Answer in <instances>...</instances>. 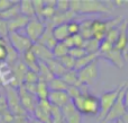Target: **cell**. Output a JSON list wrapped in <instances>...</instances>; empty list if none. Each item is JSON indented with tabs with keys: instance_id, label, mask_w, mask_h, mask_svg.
<instances>
[{
	"instance_id": "cell-1",
	"label": "cell",
	"mask_w": 128,
	"mask_h": 123,
	"mask_svg": "<svg viewBox=\"0 0 128 123\" xmlns=\"http://www.w3.org/2000/svg\"><path fill=\"white\" fill-rule=\"evenodd\" d=\"M72 103L78 112L84 116H97L100 113V99L98 96L86 93L72 99Z\"/></svg>"
},
{
	"instance_id": "cell-2",
	"label": "cell",
	"mask_w": 128,
	"mask_h": 123,
	"mask_svg": "<svg viewBox=\"0 0 128 123\" xmlns=\"http://www.w3.org/2000/svg\"><path fill=\"white\" fill-rule=\"evenodd\" d=\"M110 9L104 5V2L96 0H84V1H71V11L74 14H96V13H108Z\"/></svg>"
},
{
	"instance_id": "cell-3",
	"label": "cell",
	"mask_w": 128,
	"mask_h": 123,
	"mask_svg": "<svg viewBox=\"0 0 128 123\" xmlns=\"http://www.w3.org/2000/svg\"><path fill=\"white\" fill-rule=\"evenodd\" d=\"M125 83H122V85L117 86L115 89L109 90V92H106L99 97L100 99V113L98 115V122L101 123L106 119V116L108 115L109 111L111 110V107L114 106V104L116 103L118 96H119L122 89L124 88Z\"/></svg>"
},
{
	"instance_id": "cell-4",
	"label": "cell",
	"mask_w": 128,
	"mask_h": 123,
	"mask_svg": "<svg viewBox=\"0 0 128 123\" xmlns=\"http://www.w3.org/2000/svg\"><path fill=\"white\" fill-rule=\"evenodd\" d=\"M8 42H9V45H10L18 54H24L26 51L30 50L34 44V43L25 35L24 31L9 32Z\"/></svg>"
},
{
	"instance_id": "cell-5",
	"label": "cell",
	"mask_w": 128,
	"mask_h": 123,
	"mask_svg": "<svg viewBox=\"0 0 128 123\" xmlns=\"http://www.w3.org/2000/svg\"><path fill=\"white\" fill-rule=\"evenodd\" d=\"M99 66H98V60L89 63L88 66L83 67L82 69L78 70V76L79 80L82 85L84 86H92L99 78Z\"/></svg>"
},
{
	"instance_id": "cell-6",
	"label": "cell",
	"mask_w": 128,
	"mask_h": 123,
	"mask_svg": "<svg viewBox=\"0 0 128 123\" xmlns=\"http://www.w3.org/2000/svg\"><path fill=\"white\" fill-rule=\"evenodd\" d=\"M45 29H46V24L44 23V20L34 17L29 19L28 24L24 29V33L33 43H37L43 36Z\"/></svg>"
},
{
	"instance_id": "cell-7",
	"label": "cell",
	"mask_w": 128,
	"mask_h": 123,
	"mask_svg": "<svg viewBox=\"0 0 128 123\" xmlns=\"http://www.w3.org/2000/svg\"><path fill=\"white\" fill-rule=\"evenodd\" d=\"M127 84H128V80L125 81V86L122 89V92H120V94H119V96H118L116 103L114 104V106L111 107V110L109 111V113L106 116V119H104L101 123L115 122V121H117V120L122 119V117L126 114L127 110H126V106H125V103H124V90H125V88H126Z\"/></svg>"
},
{
	"instance_id": "cell-8",
	"label": "cell",
	"mask_w": 128,
	"mask_h": 123,
	"mask_svg": "<svg viewBox=\"0 0 128 123\" xmlns=\"http://www.w3.org/2000/svg\"><path fill=\"white\" fill-rule=\"evenodd\" d=\"M18 95H19L20 105L24 108V111H27V112H30V113L35 112V108H36V106H37L38 102H40V101L35 102V99L37 98L36 95H33L29 92H27V90L25 89L24 85L19 86V88H18Z\"/></svg>"
},
{
	"instance_id": "cell-9",
	"label": "cell",
	"mask_w": 128,
	"mask_h": 123,
	"mask_svg": "<svg viewBox=\"0 0 128 123\" xmlns=\"http://www.w3.org/2000/svg\"><path fill=\"white\" fill-rule=\"evenodd\" d=\"M127 47H128V20H124L119 25V35L116 41L114 49L122 52L125 58L127 59Z\"/></svg>"
},
{
	"instance_id": "cell-10",
	"label": "cell",
	"mask_w": 128,
	"mask_h": 123,
	"mask_svg": "<svg viewBox=\"0 0 128 123\" xmlns=\"http://www.w3.org/2000/svg\"><path fill=\"white\" fill-rule=\"evenodd\" d=\"M108 31V24H107L106 20H92V24H91V36H92V38L97 40L98 42H102L106 38Z\"/></svg>"
},
{
	"instance_id": "cell-11",
	"label": "cell",
	"mask_w": 128,
	"mask_h": 123,
	"mask_svg": "<svg viewBox=\"0 0 128 123\" xmlns=\"http://www.w3.org/2000/svg\"><path fill=\"white\" fill-rule=\"evenodd\" d=\"M61 112H62L63 123H82V115L74 107L72 101L63 108H61Z\"/></svg>"
},
{
	"instance_id": "cell-12",
	"label": "cell",
	"mask_w": 128,
	"mask_h": 123,
	"mask_svg": "<svg viewBox=\"0 0 128 123\" xmlns=\"http://www.w3.org/2000/svg\"><path fill=\"white\" fill-rule=\"evenodd\" d=\"M47 102L51 104L53 107L56 108H63L71 102L70 96L66 92H50Z\"/></svg>"
},
{
	"instance_id": "cell-13",
	"label": "cell",
	"mask_w": 128,
	"mask_h": 123,
	"mask_svg": "<svg viewBox=\"0 0 128 123\" xmlns=\"http://www.w3.org/2000/svg\"><path fill=\"white\" fill-rule=\"evenodd\" d=\"M32 51L34 52V54L36 55V58L42 62H47L51 59H53V52L50 49H47L46 46L42 45L40 43H34L32 46Z\"/></svg>"
},
{
	"instance_id": "cell-14",
	"label": "cell",
	"mask_w": 128,
	"mask_h": 123,
	"mask_svg": "<svg viewBox=\"0 0 128 123\" xmlns=\"http://www.w3.org/2000/svg\"><path fill=\"white\" fill-rule=\"evenodd\" d=\"M29 18L25 17L24 15L19 14L18 16L14 17L12 19L8 20V27L9 32H22L25 29L26 25L28 24Z\"/></svg>"
},
{
	"instance_id": "cell-15",
	"label": "cell",
	"mask_w": 128,
	"mask_h": 123,
	"mask_svg": "<svg viewBox=\"0 0 128 123\" xmlns=\"http://www.w3.org/2000/svg\"><path fill=\"white\" fill-rule=\"evenodd\" d=\"M22 62H24V65L26 66L28 70H32V71H35L38 74V70H40V60L36 58V55L32 51V49L26 51L22 54Z\"/></svg>"
},
{
	"instance_id": "cell-16",
	"label": "cell",
	"mask_w": 128,
	"mask_h": 123,
	"mask_svg": "<svg viewBox=\"0 0 128 123\" xmlns=\"http://www.w3.org/2000/svg\"><path fill=\"white\" fill-rule=\"evenodd\" d=\"M52 29H53V26H52V25H46V29H45L44 34H43V36L40 37V40L37 42V43H40L42 45H44V46H46L47 49H50L51 51L58 43V41L54 38L53 33H52Z\"/></svg>"
},
{
	"instance_id": "cell-17",
	"label": "cell",
	"mask_w": 128,
	"mask_h": 123,
	"mask_svg": "<svg viewBox=\"0 0 128 123\" xmlns=\"http://www.w3.org/2000/svg\"><path fill=\"white\" fill-rule=\"evenodd\" d=\"M101 56H104V59L109 60L111 63H112V65H115L116 67H118V68H122V67H124L125 60H126L124 53H122V52H120V51H118V50H116V49H112L111 51H109L108 53L104 54V55H101Z\"/></svg>"
},
{
	"instance_id": "cell-18",
	"label": "cell",
	"mask_w": 128,
	"mask_h": 123,
	"mask_svg": "<svg viewBox=\"0 0 128 123\" xmlns=\"http://www.w3.org/2000/svg\"><path fill=\"white\" fill-rule=\"evenodd\" d=\"M52 33H53L54 38L58 42H63L68 36H71L68 31V23H64V24H60V25H54L53 29H52Z\"/></svg>"
},
{
	"instance_id": "cell-19",
	"label": "cell",
	"mask_w": 128,
	"mask_h": 123,
	"mask_svg": "<svg viewBox=\"0 0 128 123\" xmlns=\"http://www.w3.org/2000/svg\"><path fill=\"white\" fill-rule=\"evenodd\" d=\"M46 65H47V67H48V69L51 70V72L53 74L54 77L61 78V77L68 71V70L62 66V63L58 61V59H55V58L51 59L50 61L46 62Z\"/></svg>"
},
{
	"instance_id": "cell-20",
	"label": "cell",
	"mask_w": 128,
	"mask_h": 123,
	"mask_svg": "<svg viewBox=\"0 0 128 123\" xmlns=\"http://www.w3.org/2000/svg\"><path fill=\"white\" fill-rule=\"evenodd\" d=\"M19 9L20 14L24 15L27 18H34L36 17L35 14V8H34V4L32 0H22L19 1Z\"/></svg>"
},
{
	"instance_id": "cell-21",
	"label": "cell",
	"mask_w": 128,
	"mask_h": 123,
	"mask_svg": "<svg viewBox=\"0 0 128 123\" xmlns=\"http://www.w3.org/2000/svg\"><path fill=\"white\" fill-rule=\"evenodd\" d=\"M61 78L65 81V84L68 86H75V87H81L82 86V84L79 80L76 70H68Z\"/></svg>"
},
{
	"instance_id": "cell-22",
	"label": "cell",
	"mask_w": 128,
	"mask_h": 123,
	"mask_svg": "<svg viewBox=\"0 0 128 123\" xmlns=\"http://www.w3.org/2000/svg\"><path fill=\"white\" fill-rule=\"evenodd\" d=\"M48 94H50L48 84L40 80L37 83V85H36V97L38 98V101H47Z\"/></svg>"
},
{
	"instance_id": "cell-23",
	"label": "cell",
	"mask_w": 128,
	"mask_h": 123,
	"mask_svg": "<svg viewBox=\"0 0 128 123\" xmlns=\"http://www.w3.org/2000/svg\"><path fill=\"white\" fill-rule=\"evenodd\" d=\"M50 92H66L68 86L65 84V81L62 78L54 77L51 81L48 83Z\"/></svg>"
},
{
	"instance_id": "cell-24",
	"label": "cell",
	"mask_w": 128,
	"mask_h": 123,
	"mask_svg": "<svg viewBox=\"0 0 128 123\" xmlns=\"http://www.w3.org/2000/svg\"><path fill=\"white\" fill-rule=\"evenodd\" d=\"M99 47H100V42H98L94 38H89V40L84 41L83 49L88 54H96L99 53Z\"/></svg>"
},
{
	"instance_id": "cell-25",
	"label": "cell",
	"mask_w": 128,
	"mask_h": 123,
	"mask_svg": "<svg viewBox=\"0 0 128 123\" xmlns=\"http://www.w3.org/2000/svg\"><path fill=\"white\" fill-rule=\"evenodd\" d=\"M91 24H92V20L90 19L83 20L82 23H80V35L84 40L92 38V36H91Z\"/></svg>"
},
{
	"instance_id": "cell-26",
	"label": "cell",
	"mask_w": 128,
	"mask_h": 123,
	"mask_svg": "<svg viewBox=\"0 0 128 123\" xmlns=\"http://www.w3.org/2000/svg\"><path fill=\"white\" fill-rule=\"evenodd\" d=\"M68 51H70V49H68L63 42H58V44L55 45V47L52 50V52H53V56L55 59H61V58H63V56L68 55Z\"/></svg>"
},
{
	"instance_id": "cell-27",
	"label": "cell",
	"mask_w": 128,
	"mask_h": 123,
	"mask_svg": "<svg viewBox=\"0 0 128 123\" xmlns=\"http://www.w3.org/2000/svg\"><path fill=\"white\" fill-rule=\"evenodd\" d=\"M9 55V46L7 44V41L0 40V65L7 62Z\"/></svg>"
},
{
	"instance_id": "cell-28",
	"label": "cell",
	"mask_w": 128,
	"mask_h": 123,
	"mask_svg": "<svg viewBox=\"0 0 128 123\" xmlns=\"http://www.w3.org/2000/svg\"><path fill=\"white\" fill-rule=\"evenodd\" d=\"M40 81V76L37 72L28 70L24 77V84H32V85H36Z\"/></svg>"
},
{
	"instance_id": "cell-29",
	"label": "cell",
	"mask_w": 128,
	"mask_h": 123,
	"mask_svg": "<svg viewBox=\"0 0 128 123\" xmlns=\"http://www.w3.org/2000/svg\"><path fill=\"white\" fill-rule=\"evenodd\" d=\"M58 61L62 63V66L65 68L66 70H74V68H75V60L71 55H68H68H65V56H63V58L58 59Z\"/></svg>"
},
{
	"instance_id": "cell-30",
	"label": "cell",
	"mask_w": 128,
	"mask_h": 123,
	"mask_svg": "<svg viewBox=\"0 0 128 123\" xmlns=\"http://www.w3.org/2000/svg\"><path fill=\"white\" fill-rule=\"evenodd\" d=\"M86 54L88 53L86 52V50H84L83 47H72V49H70V51H68V55L72 56L75 61L82 59L84 55H86Z\"/></svg>"
},
{
	"instance_id": "cell-31",
	"label": "cell",
	"mask_w": 128,
	"mask_h": 123,
	"mask_svg": "<svg viewBox=\"0 0 128 123\" xmlns=\"http://www.w3.org/2000/svg\"><path fill=\"white\" fill-rule=\"evenodd\" d=\"M55 8L58 13H68L71 10V1L70 0H58Z\"/></svg>"
},
{
	"instance_id": "cell-32",
	"label": "cell",
	"mask_w": 128,
	"mask_h": 123,
	"mask_svg": "<svg viewBox=\"0 0 128 123\" xmlns=\"http://www.w3.org/2000/svg\"><path fill=\"white\" fill-rule=\"evenodd\" d=\"M68 31L71 36H74L80 34V23L72 19L68 23Z\"/></svg>"
},
{
	"instance_id": "cell-33",
	"label": "cell",
	"mask_w": 128,
	"mask_h": 123,
	"mask_svg": "<svg viewBox=\"0 0 128 123\" xmlns=\"http://www.w3.org/2000/svg\"><path fill=\"white\" fill-rule=\"evenodd\" d=\"M9 35V27H8V22L4 19L0 18V40H8Z\"/></svg>"
},
{
	"instance_id": "cell-34",
	"label": "cell",
	"mask_w": 128,
	"mask_h": 123,
	"mask_svg": "<svg viewBox=\"0 0 128 123\" xmlns=\"http://www.w3.org/2000/svg\"><path fill=\"white\" fill-rule=\"evenodd\" d=\"M15 4H17V1H12V0H0V14L7 11Z\"/></svg>"
},
{
	"instance_id": "cell-35",
	"label": "cell",
	"mask_w": 128,
	"mask_h": 123,
	"mask_svg": "<svg viewBox=\"0 0 128 123\" xmlns=\"http://www.w3.org/2000/svg\"><path fill=\"white\" fill-rule=\"evenodd\" d=\"M73 40H74V47H83L84 45V38L82 37L80 34L73 36Z\"/></svg>"
},
{
	"instance_id": "cell-36",
	"label": "cell",
	"mask_w": 128,
	"mask_h": 123,
	"mask_svg": "<svg viewBox=\"0 0 128 123\" xmlns=\"http://www.w3.org/2000/svg\"><path fill=\"white\" fill-rule=\"evenodd\" d=\"M120 120H122L124 123H128V112H126V114H125Z\"/></svg>"
},
{
	"instance_id": "cell-37",
	"label": "cell",
	"mask_w": 128,
	"mask_h": 123,
	"mask_svg": "<svg viewBox=\"0 0 128 123\" xmlns=\"http://www.w3.org/2000/svg\"><path fill=\"white\" fill-rule=\"evenodd\" d=\"M115 123H124V122H122V120H120V119H119V120H117V121H115Z\"/></svg>"
},
{
	"instance_id": "cell-38",
	"label": "cell",
	"mask_w": 128,
	"mask_h": 123,
	"mask_svg": "<svg viewBox=\"0 0 128 123\" xmlns=\"http://www.w3.org/2000/svg\"><path fill=\"white\" fill-rule=\"evenodd\" d=\"M126 108H127V112H128V106H127V107H126Z\"/></svg>"
}]
</instances>
